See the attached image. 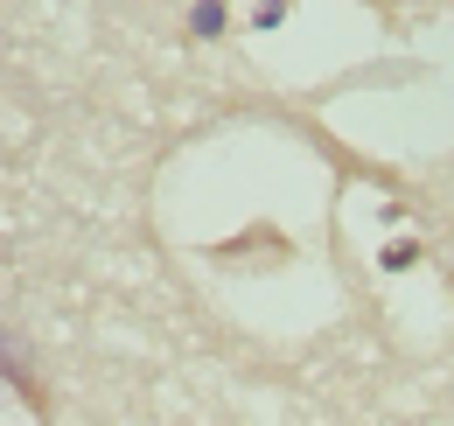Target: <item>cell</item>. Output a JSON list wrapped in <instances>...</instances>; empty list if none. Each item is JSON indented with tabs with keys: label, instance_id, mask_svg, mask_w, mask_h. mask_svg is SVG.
I'll return each mask as SVG.
<instances>
[{
	"label": "cell",
	"instance_id": "6da1fadb",
	"mask_svg": "<svg viewBox=\"0 0 454 426\" xmlns=\"http://www.w3.org/2000/svg\"><path fill=\"white\" fill-rule=\"evenodd\" d=\"M189 36H196V43L224 36V0H196V7H189Z\"/></svg>",
	"mask_w": 454,
	"mask_h": 426
}]
</instances>
